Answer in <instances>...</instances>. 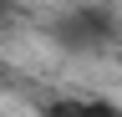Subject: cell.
Here are the masks:
<instances>
[{
    "instance_id": "6da1fadb",
    "label": "cell",
    "mask_w": 122,
    "mask_h": 117,
    "mask_svg": "<svg viewBox=\"0 0 122 117\" xmlns=\"http://www.w3.org/2000/svg\"><path fill=\"white\" fill-rule=\"evenodd\" d=\"M117 15L112 10H102V5H76V10H66V15L56 20V41L66 51H107L117 41Z\"/></svg>"
},
{
    "instance_id": "7a4b0ae2",
    "label": "cell",
    "mask_w": 122,
    "mask_h": 117,
    "mask_svg": "<svg viewBox=\"0 0 122 117\" xmlns=\"http://www.w3.org/2000/svg\"><path fill=\"white\" fill-rule=\"evenodd\" d=\"M51 117H122V112L112 102H76V97H66V102L51 107Z\"/></svg>"
},
{
    "instance_id": "3957f363",
    "label": "cell",
    "mask_w": 122,
    "mask_h": 117,
    "mask_svg": "<svg viewBox=\"0 0 122 117\" xmlns=\"http://www.w3.org/2000/svg\"><path fill=\"white\" fill-rule=\"evenodd\" d=\"M117 71H122V51H117Z\"/></svg>"
}]
</instances>
